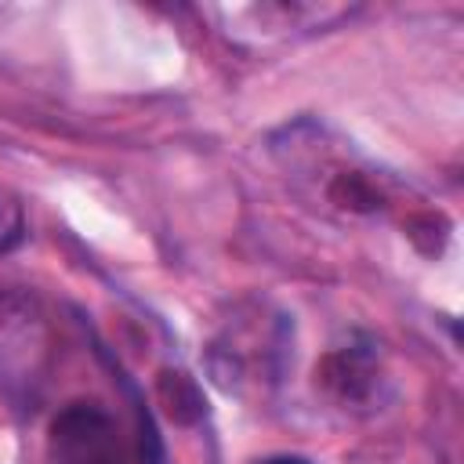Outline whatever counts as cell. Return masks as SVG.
<instances>
[{"instance_id": "1", "label": "cell", "mask_w": 464, "mask_h": 464, "mask_svg": "<svg viewBox=\"0 0 464 464\" xmlns=\"http://www.w3.org/2000/svg\"><path fill=\"white\" fill-rule=\"evenodd\" d=\"M51 464H127L116 420L98 402H69L47 431Z\"/></svg>"}, {"instance_id": "2", "label": "cell", "mask_w": 464, "mask_h": 464, "mask_svg": "<svg viewBox=\"0 0 464 464\" xmlns=\"http://www.w3.org/2000/svg\"><path fill=\"white\" fill-rule=\"evenodd\" d=\"M315 373L337 402H352V406L373 399L377 381H381L377 355L370 352V344H344V348L330 352Z\"/></svg>"}, {"instance_id": "3", "label": "cell", "mask_w": 464, "mask_h": 464, "mask_svg": "<svg viewBox=\"0 0 464 464\" xmlns=\"http://www.w3.org/2000/svg\"><path fill=\"white\" fill-rule=\"evenodd\" d=\"M160 399H163V406H167L178 420H196V417H203L199 388H196L192 377H185V373L163 370V373H160Z\"/></svg>"}, {"instance_id": "4", "label": "cell", "mask_w": 464, "mask_h": 464, "mask_svg": "<svg viewBox=\"0 0 464 464\" xmlns=\"http://www.w3.org/2000/svg\"><path fill=\"white\" fill-rule=\"evenodd\" d=\"M22 239H25V210H22V199L7 185H0V254L14 250Z\"/></svg>"}, {"instance_id": "5", "label": "cell", "mask_w": 464, "mask_h": 464, "mask_svg": "<svg viewBox=\"0 0 464 464\" xmlns=\"http://www.w3.org/2000/svg\"><path fill=\"white\" fill-rule=\"evenodd\" d=\"M261 464H308V460H301V457H286V453H283V457H265Z\"/></svg>"}]
</instances>
